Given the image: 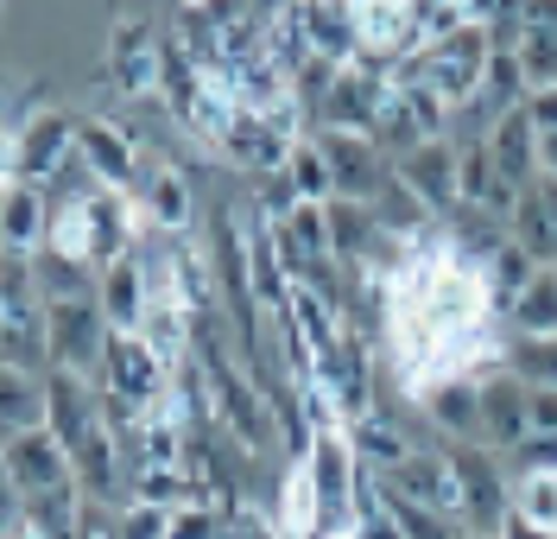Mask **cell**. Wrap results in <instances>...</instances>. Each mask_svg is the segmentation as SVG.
Here are the masks:
<instances>
[{"label":"cell","instance_id":"obj_1","mask_svg":"<svg viewBox=\"0 0 557 539\" xmlns=\"http://www.w3.org/2000/svg\"><path fill=\"white\" fill-rule=\"evenodd\" d=\"M45 350H51V375H83L102 388V356H108V318L96 298L76 305H45Z\"/></svg>","mask_w":557,"mask_h":539},{"label":"cell","instance_id":"obj_2","mask_svg":"<svg viewBox=\"0 0 557 539\" xmlns=\"http://www.w3.org/2000/svg\"><path fill=\"white\" fill-rule=\"evenodd\" d=\"M317 152L330 159V197L336 204H374L381 184L393 179V159L368 134H343V127H317Z\"/></svg>","mask_w":557,"mask_h":539},{"label":"cell","instance_id":"obj_3","mask_svg":"<svg viewBox=\"0 0 557 539\" xmlns=\"http://www.w3.org/2000/svg\"><path fill=\"white\" fill-rule=\"evenodd\" d=\"M134 210L139 222L152 229V235H190V222H197V191L190 179L177 172L172 159H159V152H139V179H134Z\"/></svg>","mask_w":557,"mask_h":539},{"label":"cell","instance_id":"obj_4","mask_svg":"<svg viewBox=\"0 0 557 539\" xmlns=\"http://www.w3.org/2000/svg\"><path fill=\"white\" fill-rule=\"evenodd\" d=\"M102 388H108L114 400H127V406H134L139 419H146V413H152L159 400L172 394V368H165V362L152 356V350H146L139 336H114V330H108Z\"/></svg>","mask_w":557,"mask_h":539},{"label":"cell","instance_id":"obj_5","mask_svg":"<svg viewBox=\"0 0 557 539\" xmlns=\"http://www.w3.org/2000/svg\"><path fill=\"white\" fill-rule=\"evenodd\" d=\"M70 159H76V114H64V108L33 114L20 127V146H13V184H38L45 191Z\"/></svg>","mask_w":557,"mask_h":539},{"label":"cell","instance_id":"obj_6","mask_svg":"<svg viewBox=\"0 0 557 539\" xmlns=\"http://www.w3.org/2000/svg\"><path fill=\"white\" fill-rule=\"evenodd\" d=\"M393 495H406V502L431 507V514H450V520H462V482H456V464L444 444H418L412 457L399 469H386L381 476Z\"/></svg>","mask_w":557,"mask_h":539},{"label":"cell","instance_id":"obj_7","mask_svg":"<svg viewBox=\"0 0 557 539\" xmlns=\"http://www.w3.org/2000/svg\"><path fill=\"white\" fill-rule=\"evenodd\" d=\"M76 152H83V166L96 172V184H102V191L134 197L139 146L121 134V121H108V114H76Z\"/></svg>","mask_w":557,"mask_h":539},{"label":"cell","instance_id":"obj_8","mask_svg":"<svg viewBox=\"0 0 557 539\" xmlns=\"http://www.w3.org/2000/svg\"><path fill=\"white\" fill-rule=\"evenodd\" d=\"M0 469L20 482V495H45V489H64V482H76L70 451L45 426L13 431V438H7V451H0Z\"/></svg>","mask_w":557,"mask_h":539},{"label":"cell","instance_id":"obj_9","mask_svg":"<svg viewBox=\"0 0 557 539\" xmlns=\"http://www.w3.org/2000/svg\"><path fill=\"white\" fill-rule=\"evenodd\" d=\"M45 431L64 444L70 457L102 431V400H96V381L83 375H51L45 381Z\"/></svg>","mask_w":557,"mask_h":539},{"label":"cell","instance_id":"obj_10","mask_svg":"<svg viewBox=\"0 0 557 539\" xmlns=\"http://www.w3.org/2000/svg\"><path fill=\"white\" fill-rule=\"evenodd\" d=\"M456 166H462V152H456L450 140H424L418 152H406L393 172H399V184L412 191L424 210L444 222V216H456V204H462V191H456Z\"/></svg>","mask_w":557,"mask_h":539},{"label":"cell","instance_id":"obj_11","mask_svg":"<svg viewBox=\"0 0 557 539\" xmlns=\"http://www.w3.org/2000/svg\"><path fill=\"white\" fill-rule=\"evenodd\" d=\"M228 166H242L247 179H273V172H285V159H292V140L278 134L267 114H247V108H235V121H228V134H222V146H215Z\"/></svg>","mask_w":557,"mask_h":539},{"label":"cell","instance_id":"obj_12","mask_svg":"<svg viewBox=\"0 0 557 539\" xmlns=\"http://www.w3.org/2000/svg\"><path fill=\"white\" fill-rule=\"evenodd\" d=\"M418 413L431 419L437 444H482V388L475 381H437L418 400Z\"/></svg>","mask_w":557,"mask_h":539},{"label":"cell","instance_id":"obj_13","mask_svg":"<svg viewBox=\"0 0 557 539\" xmlns=\"http://www.w3.org/2000/svg\"><path fill=\"white\" fill-rule=\"evenodd\" d=\"M96 305H102V318L114 336H139V323H146V267H139V248L127 260H114L96 273Z\"/></svg>","mask_w":557,"mask_h":539},{"label":"cell","instance_id":"obj_14","mask_svg":"<svg viewBox=\"0 0 557 539\" xmlns=\"http://www.w3.org/2000/svg\"><path fill=\"white\" fill-rule=\"evenodd\" d=\"M51 242V197L38 184H7L0 191V248L7 254H45Z\"/></svg>","mask_w":557,"mask_h":539},{"label":"cell","instance_id":"obj_15","mask_svg":"<svg viewBox=\"0 0 557 539\" xmlns=\"http://www.w3.org/2000/svg\"><path fill=\"white\" fill-rule=\"evenodd\" d=\"M532 426H525V381L507 368L500 381H487L482 388V451H520Z\"/></svg>","mask_w":557,"mask_h":539},{"label":"cell","instance_id":"obj_16","mask_svg":"<svg viewBox=\"0 0 557 539\" xmlns=\"http://www.w3.org/2000/svg\"><path fill=\"white\" fill-rule=\"evenodd\" d=\"M298 20H305V45H311V58L323 64H336L348 71L355 64V51H361V26H355V7L348 0H311V7H298Z\"/></svg>","mask_w":557,"mask_h":539},{"label":"cell","instance_id":"obj_17","mask_svg":"<svg viewBox=\"0 0 557 539\" xmlns=\"http://www.w3.org/2000/svg\"><path fill=\"white\" fill-rule=\"evenodd\" d=\"M487 159H494V172L513 184V191H532V179H539V134H532L525 108L500 114V127L487 134Z\"/></svg>","mask_w":557,"mask_h":539},{"label":"cell","instance_id":"obj_18","mask_svg":"<svg viewBox=\"0 0 557 539\" xmlns=\"http://www.w3.org/2000/svg\"><path fill=\"white\" fill-rule=\"evenodd\" d=\"M348 444H355V457H361V469H399L406 457H412L418 444L399 431V419H386L381 406H374V419H361V426H348Z\"/></svg>","mask_w":557,"mask_h":539},{"label":"cell","instance_id":"obj_19","mask_svg":"<svg viewBox=\"0 0 557 539\" xmlns=\"http://www.w3.org/2000/svg\"><path fill=\"white\" fill-rule=\"evenodd\" d=\"M45 381L51 375H33V368H0V431H33L45 426Z\"/></svg>","mask_w":557,"mask_h":539},{"label":"cell","instance_id":"obj_20","mask_svg":"<svg viewBox=\"0 0 557 539\" xmlns=\"http://www.w3.org/2000/svg\"><path fill=\"white\" fill-rule=\"evenodd\" d=\"M278 527V539H317V489H311V469L292 464L278 476V502L267 514Z\"/></svg>","mask_w":557,"mask_h":539},{"label":"cell","instance_id":"obj_21","mask_svg":"<svg viewBox=\"0 0 557 539\" xmlns=\"http://www.w3.org/2000/svg\"><path fill=\"white\" fill-rule=\"evenodd\" d=\"M539 273H545V267H532V254H525V248H513V235H507V248H500V254H494V260L482 267V280H487V305H494V318H507V311L520 305V292L532 286Z\"/></svg>","mask_w":557,"mask_h":539},{"label":"cell","instance_id":"obj_22","mask_svg":"<svg viewBox=\"0 0 557 539\" xmlns=\"http://www.w3.org/2000/svg\"><path fill=\"white\" fill-rule=\"evenodd\" d=\"M33 280L45 305H76V298H96V267L83 260H64V254H33Z\"/></svg>","mask_w":557,"mask_h":539},{"label":"cell","instance_id":"obj_23","mask_svg":"<svg viewBox=\"0 0 557 539\" xmlns=\"http://www.w3.org/2000/svg\"><path fill=\"white\" fill-rule=\"evenodd\" d=\"M513 58L525 71V89H557V26L532 20V7H525L520 33H513Z\"/></svg>","mask_w":557,"mask_h":539},{"label":"cell","instance_id":"obj_24","mask_svg":"<svg viewBox=\"0 0 557 539\" xmlns=\"http://www.w3.org/2000/svg\"><path fill=\"white\" fill-rule=\"evenodd\" d=\"M525 71H520V58H513V45H494V58H487V71H482V102L494 108V114H513V108H525Z\"/></svg>","mask_w":557,"mask_h":539},{"label":"cell","instance_id":"obj_25","mask_svg":"<svg viewBox=\"0 0 557 539\" xmlns=\"http://www.w3.org/2000/svg\"><path fill=\"white\" fill-rule=\"evenodd\" d=\"M507 318H513V336H557V267H545V273L520 292V305H513Z\"/></svg>","mask_w":557,"mask_h":539},{"label":"cell","instance_id":"obj_26","mask_svg":"<svg viewBox=\"0 0 557 539\" xmlns=\"http://www.w3.org/2000/svg\"><path fill=\"white\" fill-rule=\"evenodd\" d=\"M381 507L399 520V534L406 539H469V527L462 520H450V514H431V507H418V502H406V495H393L381 482Z\"/></svg>","mask_w":557,"mask_h":539},{"label":"cell","instance_id":"obj_27","mask_svg":"<svg viewBox=\"0 0 557 539\" xmlns=\"http://www.w3.org/2000/svg\"><path fill=\"white\" fill-rule=\"evenodd\" d=\"M285 184L298 204H330V159L317 152V140H298L285 159Z\"/></svg>","mask_w":557,"mask_h":539},{"label":"cell","instance_id":"obj_28","mask_svg":"<svg viewBox=\"0 0 557 539\" xmlns=\"http://www.w3.org/2000/svg\"><path fill=\"white\" fill-rule=\"evenodd\" d=\"M507 368L525 388H557V336H513L507 343Z\"/></svg>","mask_w":557,"mask_h":539},{"label":"cell","instance_id":"obj_29","mask_svg":"<svg viewBox=\"0 0 557 539\" xmlns=\"http://www.w3.org/2000/svg\"><path fill=\"white\" fill-rule=\"evenodd\" d=\"M513 514L532 520V527H545V534H557V476L552 469H532V476L513 482Z\"/></svg>","mask_w":557,"mask_h":539},{"label":"cell","instance_id":"obj_30","mask_svg":"<svg viewBox=\"0 0 557 539\" xmlns=\"http://www.w3.org/2000/svg\"><path fill=\"white\" fill-rule=\"evenodd\" d=\"M412 20H418V38H424V51H431V45H444V38L462 33L475 13H469V0H418Z\"/></svg>","mask_w":557,"mask_h":539},{"label":"cell","instance_id":"obj_31","mask_svg":"<svg viewBox=\"0 0 557 539\" xmlns=\"http://www.w3.org/2000/svg\"><path fill=\"white\" fill-rule=\"evenodd\" d=\"M172 539H228V527H222V514L215 507H177L172 514Z\"/></svg>","mask_w":557,"mask_h":539},{"label":"cell","instance_id":"obj_32","mask_svg":"<svg viewBox=\"0 0 557 539\" xmlns=\"http://www.w3.org/2000/svg\"><path fill=\"white\" fill-rule=\"evenodd\" d=\"M121 539H172L165 507H121Z\"/></svg>","mask_w":557,"mask_h":539},{"label":"cell","instance_id":"obj_33","mask_svg":"<svg viewBox=\"0 0 557 539\" xmlns=\"http://www.w3.org/2000/svg\"><path fill=\"white\" fill-rule=\"evenodd\" d=\"M525 426L532 438H557V388H525Z\"/></svg>","mask_w":557,"mask_h":539},{"label":"cell","instance_id":"obj_34","mask_svg":"<svg viewBox=\"0 0 557 539\" xmlns=\"http://www.w3.org/2000/svg\"><path fill=\"white\" fill-rule=\"evenodd\" d=\"M525 121H532V134H557V89H532L525 96Z\"/></svg>","mask_w":557,"mask_h":539},{"label":"cell","instance_id":"obj_35","mask_svg":"<svg viewBox=\"0 0 557 539\" xmlns=\"http://www.w3.org/2000/svg\"><path fill=\"white\" fill-rule=\"evenodd\" d=\"M355 539H406V534H399V520H393L386 507H368V514L355 520Z\"/></svg>","mask_w":557,"mask_h":539},{"label":"cell","instance_id":"obj_36","mask_svg":"<svg viewBox=\"0 0 557 539\" xmlns=\"http://www.w3.org/2000/svg\"><path fill=\"white\" fill-rule=\"evenodd\" d=\"M539 179H557V134H539Z\"/></svg>","mask_w":557,"mask_h":539},{"label":"cell","instance_id":"obj_37","mask_svg":"<svg viewBox=\"0 0 557 539\" xmlns=\"http://www.w3.org/2000/svg\"><path fill=\"white\" fill-rule=\"evenodd\" d=\"M0 539H26V534H20V527H13V534H0Z\"/></svg>","mask_w":557,"mask_h":539},{"label":"cell","instance_id":"obj_38","mask_svg":"<svg viewBox=\"0 0 557 539\" xmlns=\"http://www.w3.org/2000/svg\"><path fill=\"white\" fill-rule=\"evenodd\" d=\"M0 451H7V431H0Z\"/></svg>","mask_w":557,"mask_h":539},{"label":"cell","instance_id":"obj_39","mask_svg":"<svg viewBox=\"0 0 557 539\" xmlns=\"http://www.w3.org/2000/svg\"><path fill=\"white\" fill-rule=\"evenodd\" d=\"M348 539H355V534H348Z\"/></svg>","mask_w":557,"mask_h":539}]
</instances>
